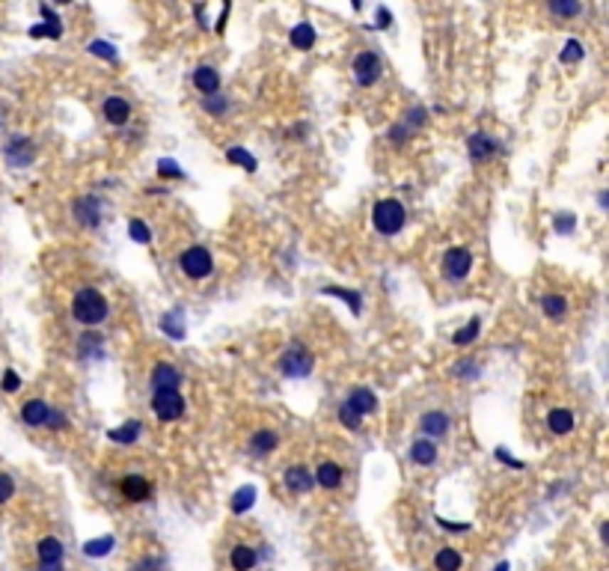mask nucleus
I'll return each mask as SVG.
<instances>
[{"label": "nucleus", "mask_w": 609, "mask_h": 571, "mask_svg": "<svg viewBox=\"0 0 609 571\" xmlns=\"http://www.w3.org/2000/svg\"><path fill=\"white\" fill-rule=\"evenodd\" d=\"M378 27H390V12H386L383 6L378 9Z\"/></svg>", "instance_id": "obj_51"}, {"label": "nucleus", "mask_w": 609, "mask_h": 571, "mask_svg": "<svg viewBox=\"0 0 609 571\" xmlns=\"http://www.w3.org/2000/svg\"><path fill=\"white\" fill-rule=\"evenodd\" d=\"M131 571H164V560H158V557H140L137 562L131 565Z\"/></svg>", "instance_id": "obj_40"}, {"label": "nucleus", "mask_w": 609, "mask_h": 571, "mask_svg": "<svg viewBox=\"0 0 609 571\" xmlns=\"http://www.w3.org/2000/svg\"><path fill=\"white\" fill-rule=\"evenodd\" d=\"M152 411L164 423H173V419H179L184 414V399L179 393H155L152 396Z\"/></svg>", "instance_id": "obj_6"}, {"label": "nucleus", "mask_w": 609, "mask_h": 571, "mask_svg": "<svg viewBox=\"0 0 609 571\" xmlns=\"http://www.w3.org/2000/svg\"><path fill=\"white\" fill-rule=\"evenodd\" d=\"M461 553L458 550H452V548H443V550H437V557H434V565L437 571H461Z\"/></svg>", "instance_id": "obj_28"}, {"label": "nucleus", "mask_w": 609, "mask_h": 571, "mask_svg": "<svg viewBox=\"0 0 609 571\" xmlns=\"http://www.w3.org/2000/svg\"><path fill=\"white\" fill-rule=\"evenodd\" d=\"M194 87H196L202 95H214L217 87H220L217 69H211V66H199V69L194 72Z\"/></svg>", "instance_id": "obj_16"}, {"label": "nucleus", "mask_w": 609, "mask_h": 571, "mask_svg": "<svg viewBox=\"0 0 609 571\" xmlns=\"http://www.w3.org/2000/svg\"><path fill=\"white\" fill-rule=\"evenodd\" d=\"M324 295H333V298H342V300H345V304H351V313H354V315H360V310H363V298H360L357 292H345V289H333V286H330V289H324Z\"/></svg>", "instance_id": "obj_34"}, {"label": "nucleus", "mask_w": 609, "mask_h": 571, "mask_svg": "<svg viewBox=\"0 0 609 571\" xmlns=\"http://www.w3.org/2000/svg\"><path fill=\"white\" fill-rule=\"evenodd\" d=\"M470 268H472L470 250H464V247H449L446 253H443V271H446V277L464 280V277L470 274Z\"/></svg>", "instance_id": "obj_7"}, {"label": "nucleus", "mask_w": 609, "mask_h": 571, "mask_svg": "<svg viewBox=\"0 0 609 571\" xmlns=\"http://www.w3.org/2000/svg\"><path fill=\"white\" fill-rule=\"evenodd\" d=\"M229 560H232L235 571H253V565H256V550H253L250 545H235Z\"/></svg>", "instance_id": "obj_24"}, {"label": "nucleus", "mask_w": 609, "mask_h": 571, "mask_svg": "<svg viewBox=\"0 0 609 571\" xmlns=\"http://www.w3.org/2000/svg\"><path fill=\"white\" fill-rule=\"evenodd\" d=\"M105 120L110 125H125L131 120V105L125 102V98H120V95H110L107 102H105Z\"/></svg>", "instance_id": "obj_13"}, {"label": "nucleus", "mask_w": 609, "mask_h": 571, "mask_svg": "<svg viewBox=\"0 0 609 571\" xmlns=\"http://www.w3.org/2000/svg\"><path fill=\"white\" fill-rule=\"evenodd\" d=\"M381 72H383V66H381V57L375 51H363V54H357V60H354V80H357L360 87L378 83Z\"/></svg>", "instance_id": "obj_5"}, {"label": "nucleus", "mask_w": 609, "mask_h": 571, "mask_svg": "<svg viewBox=\"0 0 609 571\" xmlns=\"http://www.w3.org/2000/svg\"><path fill=\"white\" fill-rule=\"evenodd\" d=\"M547 426H550L553 434H568L573 429V414L565 411V408H556V411L547 414Z\"/></svg>", "instance_id": "obj_26"}, {"label": "nucleus", "mask_w": 609, "mask_h": 571, "mask_svg": "<svg viewBox=\"0 0 609 571\" xmlns=\"http://www.w3.org/2000/svg\"><path fill=\"white\" fill-rule=\"evenodd\" d=\"M419 431L428 434V438H443L449 431V417L443 411H428L425 417L419 419Z\"/></svg>", "instance_id": "obj_11"}, {"label": "nucleus", "mask_w": 609, "mask_h": 571, "mask_svg": "<svg viewBox=\"0 0 609 571\" xmlns=\"http://www.w3.org/2000/svg\"><path fill=\"white\" fill-rule=\"evenodd\" d=\"M179 268L184 274H188L191 280H202V277H208L211 271H214V259H211V253L206 247H188L181 253V259H179Z\"/></svg>", "instance_id": "obj_3"}, {"label": "nucleus", "mask_w": 609, "mask_h": 571, "mask_svg": "<svg viewBox=\"0 0 609 571\" xmlns=\"http://www.w3.org/2000/svg\"><path fill=\"white\" fill-rule=\"evenodd\" d=\"M90 54H95V57H105V60H116V57H120V54H116V48H113L110 42H101V39L90 45Z\"/></svg>", "instance_id": "obj_41"}, {"label": "nucleus", "mask_w": 609, "mask_h": 571, "mask_svg": "<svg viewBox=\"0 0 609 571\" xmlns=\"http://www.w3.org/2000/svg\"><path fill=\"white\" fill-rule=\"evenodd\" d=\"M404 125H408L411 131L422 128V125H425V110H422V108H413V110H408V120H404Z\"/></svg>", "instance_id": "obj_43"}, {"label": "nucleus", "mask_w": 609, "mask_h": 571, "mask_svg": "<svg viewBox=\"0 0 609 571\" xmlns=\"http://www.w3.org/2000/svg\"><path fill=\"white\" fill-rule=\"evenodd\" d=\"M583 57H586V48H583L577 39H568L565 48H562V54H559L562 63H580Z\"/></svg>", "instance_id": "obj_36"}, {"label": "nucleus", "mask_w": 609, "mask_h": 571, "mask_svg": "<svg viewBox=\"0 0 609 571\" xmlns=\"http://www.w3.org/2000/svg\"><path fill=\"white\" fill-rule=\"evenodd\" d=\"M149 494H152V485H149L143 476H125V479H122V497H125V500L143 503V500H149Z\"/></svg>", "instance_id": "obj_15"}, {"label": "nucleus", "mask_w": 609, "mask_h": 571, "mask_svg": "<svg viewBox=\"0 0 609 571\" xmlns=\"http://www.w3.org/2000/svg\"><path fill=\"white\" fill-rule=\"evenodd\" d=\"M48 414H51V405H45L42 399H30V402H24V408H21V419H24L27 426H33V429L45 426L48 423Z\"/></svg>", "instance_id": "obj_14"}, {"label": "nucleus", "mask_w": 609, "mask_h": 571, "mask_svg": "<svg viewBox=\"0 0 609 571\" xmlns=\"http://www.w3.org/2000/svg\"><path fill=\"white\" fill-rule=\"evenodd\" d=\"M6 158L12 167H27L33 161V146L30 140H12V146L6 149Z\"/></svg>", "instance_id": "obj_25"}, {"label": "nucleus", "mask_w": 609, "mask_h": 571, "mask_svg": "<svg viewBox=\"0 0 609 571\" xmlns=\"http://www.w3.org/2000/svg\"><path fill=\"white\" fill-rule=\"evenodd\" d=\"M440 527H446V530H470V524H452V520H440Z\"/></svg>", "instance_id": "obj_52"}, {"label": "nucleus", "mask_w": 609, "mask_h": 571, "mask_svg": "<svg viewBox=\"0 0 609 571\" xmlns=\"http://www.w3.org/2000/svg\"><path fill=\"white\" fill-rule=\"evenodd\" d=\"M18 387H21L18 372H12V369H6V372H4V390H6V393H15Z\"/></svg>", "instance_id": "obj_47"}, {"label": "nucleus", "mask_w": 609, "mask_h": 571, "mask_svg": "<svg viewBox=\"0 0 609 571\" xmlns=\"http://www.w3.org/2000/svg\"><path fill=\"white\" fill-rule=\"evenodd\" d=\"M274 449H277V431L259 429L256 434H253V441H250V456L253 459H268Z\"/></svg>", "instance_id": "obj_12"}, {"label": "nucleus", "mask_w": 609, "mask_h": 571, "mask_svg": "<svg viewBox=\"0 0 609 571\" xmlns=\"http://www.w3.org/2000/svg\"><path fill=\"white\" fill-rule=\"evenodd\" d=\"M289 42H292L295 48H300V51H309V48L315 45V30H312V24H309V21L295 24L292 33H289Z\"/></svg>", "instance_id": "obj_23"}, {"label": "nucleus", "mask_w": 609, "mask_h": 571, "mask_svg": "<svg viewBox=\"0 0 609 571\" xmlns=\"http://www.w3.org/2000/svg\"><path fill=\"white\" fill-rule=\"evenodd\" d=\"M39 571H63V562H51V565H39Z\"/></svg>", "instance_id": "obj_53"}, {"label": "nucleus", "mask_w": 609, "mask_h": 571, "mask_svg": "<svg viewBox=\"0 0 609 571\" xmlns=\"http://www.w3.org/2000/svg\"><path fill=\"white\" fill-rule=\"evenodd\" d=\"M553 15H562V19H571V15H580V4H550Z\"/></svg>", "instance_id": "obj_44"}, {"label": "nucleus", "mask_w": 609, "mask_h": 571, "mask_svg": "<svg viewBox=\"0 0 609 571\" xmlns=\"http://www.w3.org/2000/svg\"><path fill=\"white\" fill-rule=\"evenodd\" d=\"M479 330H482V322H479V318H472V322H470L467 328H461L458 333H455L452 342H455V345H470L472 340L479 337Z\"/></svg>", "instance_id": "obj_35"}, {"label": "nucleus", "mask_w": 609, "mask_h": 571, "mask_svg": "<svg viewBox=\"0 0 609 571\" xmlns=\"http://www.w3.org/2000/svg\"><path fill=\"white\" fill-rule=\"evenodd\" d=\"M541 310H544L550 318H562L565 310H568V304H565L562 295H544V298H541Z\"/></svg>", "instance_id": "obj_31"}, {"label": "nucleus", "mask_w": 609, "mask_h": 571, "mask_svg": "<svg viewBox=\"0 0 609 571\" xmlns=\"http://www.w3.org/2000/svg\"><path fill=\"white\" fill-rule=\"evenodd\" d=\"M229 9H232L229 4H226L223 9H220V19H217V24H214V30H217V33H223V27H226V21H229Z\"/></svg>", "instance_id": "obj_50"}, {"label": "nucleus", "mask_w": 609, "mask_h": 571, "mask_svg": "<svg viewBox=\"0 0 609 571\" xmlns=\"http://www.w3.org/2000/svg\"><path fill=\"white\" fill-rule=\"evenodd\" d=\"M110 550H113V535H101V539H92V542L83 545V553H87V557H105Z\"/></svg>", "instance_id": "obj_32"}, {"label": "nucleus", "mask_w": 609, "mask_h": 571, "mask_svg": "<svg viewBox=\"0 0 609 571\" xmlns=\"http://www.w3.org/2000/svg\"><path fill=\"white\" fill-rule=\"evenodd\" d=\"M128 235H131V239L137 241V244H149V241H152V232H149V226H146L143 221H131V224H128Z\"/></svg>", "instance_id": "obj_38"}, {"label": "nucleus", "mask_w": 609, "mask_h": 571, "mask_svg": "<svg viewBox=\"0 0 609 571\" xmlns=\"http://www.w3.org/2000/svg\"><path fill=\"white\" fill-rule=\"evenodd\" d=\"M339 423H342L345 429H351V431H357L360 423H363V417H360L357 411H351L348 405H342V408H339Z\"/></svg>", "instance_id": "obj_39"}, {"label": "nucleus", "mask_w": 609, "mask_h": 571, "mask_svg": "<svg viewBox=\"0 0 609 571\" xmlns=\"http://www.w3.org/2000/svg\"><path fill=\"white\" fill-rule=\"evenodd\" d=\"M404 221H408V211L398 199H378L375 209H371V224L381 235H396L401 232Z\"/></svg>", "instance_id": "obj_2"}, {"label": "nucleus", "mask_w": 609, "mask_h": 571, "mask_svg": "<svg viewBox=\"0 0 609 571\" xmlns=\"http://www.w3.org/2000/svg\"><path fill=\"white\" fill-rule=\"evenodd\" d=\"M226 158H229L232 164H241L244 170H250V173H256V167H259V164H256V158H253L250 152H244L241 146H232L229 152H226Z\"/></svg>", "instance_id": "obj_33"}, {"label": "nucleus", "mask_w": 609, "mask_h": 571, "mask_svg": "<svg viewBox=\"0 0 609 571\" xmlns=\"http://www.w3.org/2000/svg\"><path fill=\"white\" fill-rule=\"evenodd\" d=\"M179 384H181V375H179L176 366L158 363L152 369V390L155 393H179Z\"/></svg>", "instance_id": "obj_8"}, {"label": "nucleus", "mask_w": 609, "mask_h": 571, "mask_svg": "<svg viewBox=\"0 0 609 571\" xmlns=\"http://www.w3.org/2000/svg\"><path fill=\"white\" fill-rule=\"evenodd\" d=\"M411 461H416V464H434L437 461V446L431 441H416L411 446Z\"/></svg>", "instance_id": "obj_29"}, {"label": "nucleus", "mask_w": 609, "mask_h": 571, "mask_svg": "<svg viewBox=\"0 0 609 571\" xmlns=\"http://www.w3.org/2000/svg\"><path fill=\"white\" fill-rule=\"evenodd\" d=\"M12 494H15V482H12L6 473H0V503L12 500Z\"/></svg>", "instance_id": "obj_46"}, {"label": "nucleus", "mask_w": 609, "mask_h": 571, "mask_svg": "<svg viewBox=\"0 0 609 571\" xmlns=\"http://www.w3.org/2000/svg\"><path fill=\"white\" fill-rule=\"evenodd\" d=\"M312 479L321 485V488H339V485H342V467L333 464V461H324V464L315 470Z\"/></svg>", "instance_id": "obj_20"}, {"label": "nucleus", "mask_w": 609, "mask_h": 571, "mask_svg": "<svg viewBox=\"0 0 609 571\" xmlns=\"http://www.w3.org/2000/svg\"><path fill=\"white\" fill-rule=\"evenodd\" d=\"M280 372L282 375H289V378H303V375H309L312 372V355L303 345H292L285 355L280 357Z\"/></svg>", "instance_id": "obj_4"}, {"label": "nucleus", "mask_w": 609, "mask_h": 571, "mask_svg": "<svg viewBox=\"0 0 609 571\" xmlns=\"http://www.w3.org/2000/svg\"><path fill=\"white\" fill-rule=\"evenodd\" d=\"M497 571H509V565H505V562H502V565H499V568H497Z\"/></svg>", "instance_id": "obj_54"}, {"label": "nucleus", "mask_w": 609, "mask_h": 571, "mask_svg": "<svg viewBox=\"0 0 609 571\" xmlns=\"http://www.w3.org/2000/svg\"><path fill=\"white\" fill-rule=\"evenodd\" d=\"M202 108H206L208 113H214V116H223L226 113V95H206L202 98Z\"/></svg>", "instance_id": "obj_37"}, {"label": "nucleus", "mask_w": 609, "mask_h": 571, "mask_svg": "<svg viewBox=\"0 0 609 571\" xmlns=\"http://www.w3.org/2000/svg\"><path fill=\"white\" fill-rule=\"evenodd\" d=\"M36 553H39V565H51V562H63V542L54 539V535H48L36 545Z\"/></svg>", "instance_id": "obj_19"}, {"label": "nucleus", "mask_w": 609, "mask_h": 571, "mask_svg": "<svg viewBox=\"0 0 609 571\" xmlns=\"http://www.w3.org/2000/svg\"><path fill=\"white\" fill-rule=\"evenodd\" d=\"M345 405H348L351 411H357L360 417H366V414H371V411L378 408V399H375V393H371V390L360 387V390H354V393L348 396Z\"/></svg>", "instance_id": "obj_18"}, {"label": "nucleus", "mask_w": 609, "mask_h": 571, "mask_svg": "<svg viewBox=\"0 0 609 571\" xmlns=\"http://www.w3.org/2000/svg\"><path fill=\"white\" fill-rule=\"evenodd\" d=\"M75 214H78V221L83 226H98L101 221V203H98V197H80L75 199Z\"/></svg>", "instance_id": "obj_9"}, {"label": "nucleus", "mask_w": 609, "mask_h": 571, "mask_svg": "<svg viewBox=\"0 0 609 571\" xmlns=\"http://www.w3.org/2000/svg\"><path fill=\"white\" fill-rule=\"evenodd\" d=\"M161 328L170 333L173 340H184V315H181V310H173V313H166L164 318H161Z\"/></svg>", "instance_id": "obj_30"}, {"label": "nucleus", "mask_w": 609, "mask_h": 571, "mask_svg": "<svg viewBox=\"0 0 609 571\" xmlns=\"http://www.w3.org/2000/svg\"><path fill=\"white\" fill-rule=\"evenodd\" d=\"M42 15H45V24L30 27V36H33V39H39V36L60 39V19L54 15V9H51V6H42Z\"/></svg>", "instance_id": "obj_22"}, {"label": "nucleus", "mask_w": 609, "mask_h": 571, "mask_svg": "<svg viewBox=\"0 0 609 571\" xmlns=\"http://www.w3.org/2000/svg\"><path fill=\"white\" fill-rule=\"evenodd\" d=\"M107 300H105V295H101L98 289H80L78 295H75V300H72V315L78 318L80 325H101L107 318Z\"/></svg>", "instance_id": "obj_1"}, {"label": "nucleus", "mask_w": 609, "mask_h": 571, "mask_svg": "<svg viewBox=\"0 0 609 571\" xmlns=\"http://www.w3.org/2000/svg\"><path fill=\"white\" fill-rule=\"evenodd\" d=\"M315 485V479H312V473L303 464H295V467H289L285 470V488H289L292 494H303V491H309Z\"/></svg>", "instance_id": "obj_10"}, {"label": "nucleus", "mask_w": 609, "mask_h": 571, "mask_svg": "<svg viewBox=\"0 0 609 571\" xmlns=\"http://www.w3.org/2000/svg\"><path fill=\"white\" fill-rule=\"evenodd\" d=\"M467 149H470L472 161H484V158H490L497 152V140L487 137V134H472V137L467 140Z\"/></svg>", "instance_id": "obj_17"}, {"label": "nucleus", "mask_w": 609, "mask_h": 571, "mask_svg": "<svg viewBox=\"0 0 609 571\" xmlns=\"http://www.w3.org/2000/svg\"><path fill=\"white\" fill-rule=\"evenodd\" d=\"M158 173H161V176H170V179H181V176H184V173H181V167H179L176 161H170V158L158 161Z\"/></svg>", "instance_id": "obj_42"}, {"label": "nucleus", "mask_w": 609, "mask_h": 571, "mask_svg": "<svg viewBox=\"0 0 609 571\" xmlns=\"http://www.w3.org/2000/svg\"><path fill=\"white\" fill-rule=\"evenodd\" d=\"M553 226H556V232H573V226H577V221H573V214H568V211H565V214H559V217H556V221H553Z\"/></svg>", "instance_id": "obj_45"}, {"label": "nucleus", "mask_w": 609, "mask_h": 571, "mask_svg": "<svg viewBox=\"0 0 609 571\" xmlns=\"http://www.w3.org/2000/svg\"><path fill=\"white\" fill-rule=\"evenodd\" d=\"M45 426L57 431V429H63V426H65V417H63L60 411H54V408H51V414H48V423H45Z\"/></svg>", "instance_id": "obj_49"}, {"label": "nucleus", "mask_w": 609, "mask_h": 571, "mask_svg": "<svg viewBox=\"0 0 609 571\" xmlns=\"http://www.w3.org/2000/svg\"><path fill=\"white\" fill-rule=\"evenodd\" d=\"M411 134H413V131H411L408 125H404V122H401V125H396V128H390V140H393V143H401V140H408V137H411Z\"/></svg>", "instance_id": "obj_48"}, {"label": "nucleus", "mask_w": 609, "mask_h": 571, "mask_svg": "<svg viewBox=\"0 0 609 571\" xmlns=\"http://www.w3.org/2000/svg\"><path fill=\"white\" fill-rule=\"evenodd\" d=\"M253 503H256V488H253V485H241L238 491L232 494V512L235 515H241V512H247V509H253Z\"/></svg>", "instance_id": "obj_27"}, {"label": "nucleus", "mask_w": 609, "mask_h": 571, "mask_svg": "<svg viewBox=\"0 0 609 571\" xmlns=\"http://www.w3.org/2000/svg\"><path fill=\"white\" fill-rule=\"evenodd\" d=\"M140 431H143V423H140V419H128V423H122L120 429H110L107 438H110L113 444H125V446H128V444H134V441L140 438Z\"/></svg>", "instance_id": "obj_21"}]
</instances>
